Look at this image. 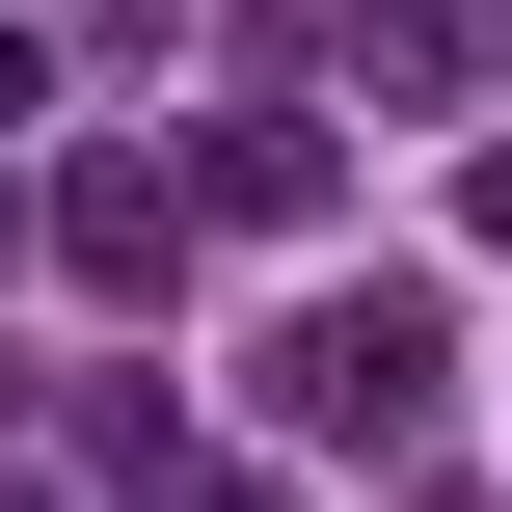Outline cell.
Masks as SVG:
<instances>
[{
    "mask_svg": "<svg viewBox=\"0 0 512 512\" xmlns=\"http://www.w3.org/2000/svg\"><path fill=\"white\" fill-rule=\"evenodd\" d=\"M459 216H486V243H512V135H486V162H459Z\"/></svg>",
    "mask_w": 512,
    "mask_h": 512,
    "instance_id": "6",
    "label": "cell"
},
{
    "mask_svg": "<svg viewBox=\"0 0 512 512\" xmlns=\"http://www.w3.org/2000/svg\"><path fill=\"white\" fill-rule=\"evenodd\" d=\"M0 512H54V486H0Z\"/></svg>",
    "mask_w": 512,
    "mask_h": 512,
    "instance_id": "7",
    "label": "cell"
},
{
    "mask_svg": "<svg viewBox=\"0 0 512 512\" xmlns=\"http://www.w3.org/2000/svg\"><path fill=\"white\" fill-rule=\"evenodd\" d=\"M351 81H378V108H459V81H486V0H351Z\"/></svg>",
    "mask_w": 512,
    "mask_h": 512,
    "instance_id": "4",
    "label": "cell"
},
{
    "mask_svg": "<svg viewBox=\"0 0 512 512\" xmlns=\"http://www.w3.org/2000/svg\"><path fill=\"white\" fill-rule=\"evenodd\" d=\"M432 378H459V324L378 270V297H297L270 324V432H324V459H378V432H432Z\"/></svg>",
    "mask_w": 512,
    "mask_h": 512,
    "instance_id": "1",
    "label": "cell"
},
{
    "mask_svg": "<svg viewBox=\"0 0 512 512\" xmlns=\"http://www.w3.org/2000/svg\"><path fill=\"white\" fill-rule=\"evenodd\" d=\"M54 270H81V297H162V270H189V189H162V162H81V189H54Z\"/></svg>",
    "mask_w": 512,
    "mask_h": 512,
    "instance_id": "3",
    "label": "cell"
},
{
    "mask_svg": "<svg viewBox=\"0 0 512 512\" xmlns=\"http://www.w3.org/2000/svg\"><path fill=\"white\" fill-rule=\"evenodd\" d=\"M324 189H351L324 108H216V135H189V216H216V243H324Z\"/></svg>",
    "mask_w": 512,
    "mask_h": 512,
    "instance_id": "2",
    "label": "cell"
},
{
    "mask_svg": "<svg viewBox=\"0 0 512 512\" xmlns=\"http://www.w3.org/2000/svg\"><path fill=\"white\" fill-rule=\"evenodd\" d=\"M27 243H54V189H27V162H0V270H27Z\"/></svg>",
    "mask_w": 512,
    "mask_h": 512,
    "instance_id": "5",
    "label": "cell"
}]
</instances>
